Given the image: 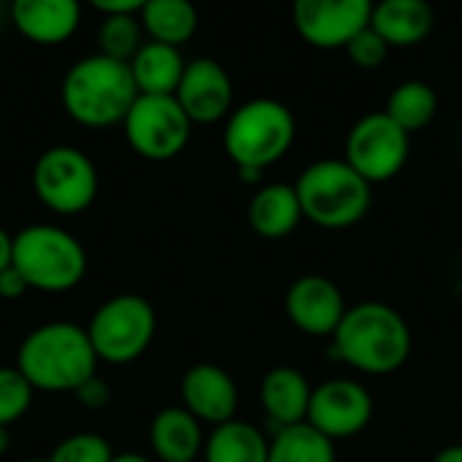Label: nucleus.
<instances>
[{
    "label": "nucleus",
    "instance_id": "nucleus-12",
    "mask_svg": "<svg viewBox=\"0 0 462 462\" xmlns=\"http://www.w3.org/2000/svg\"><path fill=\"white\" fill-rule=\"evenodd\" d=\"M371 0H298L292 22L298 35L314 49H346L371 24Z\"/></svg>",
    "mask_w": 462,
    "mask_h": 462
},
{
    "label": "nucleus",
    "instance_id": "nucleus-28",
    "mask_svg": "<svg viewBox=\"0 0 462 462\" xmlns=\"http://www.w3.org/2000/svg\"><path fill=\"white\" fill-rule=\"evenodd\" d=\"M114 455L116 452L111 449V444L103 436L73 433L51 449L49 462H111Z\"/></svg>",
    "mask_w": 462,
    "mask_h": 462
},
{
    "label": "nucleus",
    "instance_id": "nucleus-17",
    "mask_svg": "<svg viewBox=\"0 0 462 462\" xmlns=\"http://www.w3.org/2000/svg\"><path fill=\"white\" fill-rule=\"evenodd\" d=\"M311 393L314 387L303 371L292 365H276L260 382V406L276 430L303 425L309 417Z\"/></svg>",
    "mask_w": 462,
    "mask_h": 462
},
{
    "label": "nucleus",
    "instance_id": "nucleus-34",
    "mask_svg": "<svg viewBox=\"0 0 462 462\" xmlns=\"http://www.w3.org/2000/svg\"><path fill=\"white\" fill-rule=\"evenodd\" d=\"M430 462H462V444H449V447L439 449Z\"/></svg>",
    "mask_w": 462,
    "mask_h": 462
},
{
    "label": "nucleus",
    "instance_id": "nucleus-26",
    "mask_svg": "<svg viewBox=\"0 0 462 462\" xmlns=\"http://www.w3.org/2000/svg\"><path fill=\"white\" fill-rule=\"evenodd\" d=\"M143 27H141V14H116V16H100L97 24V51L130 62L135 51L143 46Z\"/></svg>",
    "mask_w": 462,
    "mask_h": 462
},
{
    "label": "nucleus",
    "instance_id": "nucleus-6",
    "mask_svg": "<svg viewBox=\"0 0 462 462\" xmlns=\"http://www.w3.org/2000/svg\"><path fill=\"white\" fill-rule=\"evenodd\" d=\"M11 265L30 290L54 295L76 290L87 276L89 260L84 244L70 230L38 222L14 233Z\"/></svg>",
    "mask_w": 462,
    "mask_h": 462
},
{
    "label": "nucleus",
    "instance_id": "nucleus-13",
    "mask_svg": "<svg viewBox=\"0 0 462 462\" xmlns=\"http://www.w3.org/2000/svg\"><path fill=\"white\" fill-rule=\"evenodd\" d=\"M346 309L349 306L341 287L325 273L298 276L284 295V311L290 322L311 338H333Z\"/></svg>",
    "mask_w": 462,
    "mask_h": 462
},
{
    "label": "nucleus",
    "instance_id": "nucleus-7",
    "mask_svg": "<svg viewBox=\"0 0 462 462\" xmlns=\"http://www.w3.org/2000/svg\"><path fill=\"white\" fill-rule=\"evenodd\" d=\"M84 328L100 363L127 365L149 352L157 333V311L143 295L122 292L103 300Z\"/></svg>",
    "mask_w": 462,
    "mask_h": 462
},
{
    "label": "nucleus",
    "instance_id": "nucleus-14",
    "mask_svg": "<svg viewBox=\"0 0 462 462\" xmlns=\"http://www.w3.org/2000/svg\"><path fill=\"white\" fill-rule=\"evenodd\" d=\"M192 125H214L230 116L233 106V79L225 65L214 57L187 60L184 76L173 95Z\"/></svg>",
    "mask_w": 462,
    "mask_h": 462
},
{
    "label": "nucleus",
    "instance_id": "nucleus-18",
    "mask_svg": "<svg viewBox=\"0 0 462 462\" xmlns=\"http://www.w3.org/2000/svg\"><path fill=\"white\" fill-rule=\"evenodd\" d=\"M149 447L160 462H200L206 433L181 403L165 406L152 417Z\"/></svg>",
    "mask_w": 462,
    "mask_h": 462
},
{
    "label": "nucleus",
    "instance_id": "nucleus-32",
    "mask_svg": "<svg viewBox=\"0 0 462 462\" xmlns=\"http://www.w3.org/2000/svg\"><path fill=\"white\" fill-rule=\"evenodd\" d=\"M92 8L100 16H116V14H141L143 0H92Z\"/></svg>",
    "mask_w": 462,
    "mask_h": 462
},
{
    "label": "nucleus",
    "instance_id": "nucleus-5",
    "mask_svg": "<svg viewBox=\"0 0 462 462\" xmlns=\"http://www.w3.org/2000/svg\"><path fill=\"white\" fill-rule=\"evenodd\" d=\"M303 219L322 230H346L360 225L374 206V184H368L344 157H322L295 179Z\"/></svg>",
    "mask_w": 462,
    "mask_h": 462
},
{
    "label": "nucleus",
    "instance_id": "nucleus-9",
    "mask_svg": "<svg viewBox=\"0 0 462 462\" xmlns=\"http://www.w3.org/2000/svg\"><path fill=\"white\" fill-rule=\"evenodd\" d=\"M122 133L138 157L165 162L187 149L192 122L173 95H138L122 122Z\"/></svg>",
    "mask_w": 462,
    "mask_h": 462
},
{
    "label": "nucleus",
    "instance_id": "nucleus-3",
    "mask_svg": "<svg viewBox=\"0 0 462 462\" xmlns=\"http://www.w3.org/2000/svg\"><path fill=\"white\" fill-rule=\"evenodd\" d=\"M298 122L287 103L276 97H252L230 111L222 130V146L244 181H260L263 171L276 165L295 143Z\"/></svg>",
    "mask_w": 462,
    "mask_h": 462
},
{
    "label": "nucleus",
    "instance_id": "nucleus-2",
    "mask_svg": "<svg viewBox=\"0 0 462 462\" xmlns=\"http://www.w3.org/2000/svg\"><path fill=\"white\" fill-rule=\"evenodd\" d=\"M97 363L87 328L70 319L32 328L16 349V368L35 393H76L97 376Z\"/></svg>",
    "mask_w": 462,
    "mask_h": 462
},
{
    "label": "nucleus",
    "instance_id": "nucleus-4",
    "mask_svg": "<svg viewBox=\"0 0 462 462\" xmlns=\"http://www.w3.org/2000/svg\"><path fill=\"white\" fill-rule=\"evenodd\" d=\"M138 97L130 65L100 51L79 57L60 81L65 114L84 127L122 125Z\"/></svg>",
    "mask_w": 462,
    "mask_h": 462
},
{
    "label": "nucleus",
    "instance_id": "nucleus-30",
    "mask_svg": "<svg viewBox=\"0 0 462 462\" xmlns=\"http://www.w3.org/2000/svg\"><path fill=\"white\" fill-rule=\"evenodd\" d=\"M73 398H76L84 409L100 411V409H106V406L111 403V387H108V382H103L100 376H92V379H87V382L73 393Z\"/></svg>",
    "mask_w": 462,
    "mask_h": 462
},
{
    "label": "nucleus",
    "instance_id": "nucleus-23",
    "mask_svg": "<svg viewBox=\"0 0 462 462\" xmlns=\"http://www.w3.org/2000/svg\"><path fill=\"white\" fill-rule=\"evenodd\" d=\"M141 27L149 41L181 49L198 32V8L187 0H143Z\"/></svg>",
    "mask_w": 462,
    "mask_h": 462
},
{
    "label": "nucleus",
    "instance_id": "nucleus-25",
    "mask_svg": "<svg viewBox=\"0 0 462 462\" xmlns=\"http://www.w3.org/2000/svg\"><path fill=\"white\" fill-rule=\"evenodd\" d=\"M268 462H338L336 444L309 422L282 428L271 436Z\"/></svg>",
    "mask_w": 462,
    "mask_h": 462
},
{
    "label": "nucleus",
    "instance_id": "nucleus-24",
    "mask_svg": "<svg viewBox=\"0 0 462 462\" xmlns=\"http://www.w3.org/2000/svg\"><path fill=\"white\" fill-rule=\"evenodd\" d=\"M384 114L398 122L409 135L425 130L436 114H439V95L436 89L422 81V79H406L401 81L390 97H387V106H384Z\"/></svg>",
    "mask_w": 462,
    "mask_h": 462
},
{
    "label": "nucleus",
    "instance_id": "nucleus-36",
    "mask_svg": "<svg viewBox=\"0 0 462 462\" xmlns=\"http://www.w3.org/2000/svg\"><path fill=\"white\" fill-rule=\"evenodd\" d=\"M8 449H11V433H8V428H0V457H3Z\"/></svg>",
    "mask_w": 462,
    "mask_h": 462
},
{
    "label": "nucleus",
    "instance_id": "nucleus-35",
    "mask_svg": "<svg viewBox=\"0 0 462 462\" xmlns=\"http://www.w3.org/2000/svg\"><path fill=\"white\" fill-rule=\"evenodd\" d=\"M111 462H154L149 460L146 455H141V452H119V455H114V460Z\"/></svg>",
    "mask_w": 462,
    "mask_h": 462
},
{
    "label": "nucleus",
    "instance_id": "nucleus-33",
    "mask_svg": "<svg viewBox=\"0 0 462 462\" xmlns=\"http://www.w3.org/2000/svg\"><path fill=\"white\" fill-rule=\"evenodd\" d=\"M11 257H14V236L0 225V273L11 268Z\"/></svg>",
    "mask_w": 462,
    "mask_h": 462
},
{
    "label": "nucleus",
    "instance_id": "nucleus-22",
    "mask_svg": "<svg viewBox=\"0 0 462 462\" xmlns=\"http://www.w3.org/2000/svg\"><path fill=\"white\" fill-rule=\"evenodd\" d=\"M271 439L252 422L233 420L211 428L200 462H268Z\"/></svg>",
    "mask_w": 462,
    "mask_h": 462
},
{
    "label": "nucleus",
    "instance_id": "nucleus-15",
    "mask_svg": "<svg viewBox=\"0 0 462 462\" xmlns=\"http://www.w3.org/2000/svg\"><path fill=\"white\" fill-rule=\"evenodd\" d=\"M181 406L200 422L219 428L238 420V384L217 363H195L184 371L179 384Z\"/></svg>",
    "mask_w": 462,
    "mask_h": 462
},
{
    "label": "nucleus",
    "instance_id": "nucleus-27",
    "mask_svg": "<svg viewBox=\"0 0 462 462\" xmlns=\"http://www.w3.org/2000/svg\"><path fill=\"white\" fill-rule=\"evenodd\" d=\"M35 390L16 365H0V428L19 422L32 406Z\"/></svg>",
    "mask_w": 462,
    "mask_h": 462
},
{
    "label": "nucleus",
    "instance_id": "nucleus-8",
    "mask_svg": "<svg viewBox=\"0 0 462 462\" xmlns=\"http://www.w3.org/2000/svg\"><path fill=\"white\" fill-rule=\"evenodd\" d=\"M30 184L41 206L60 217L87 211L100 189L97 168L92 157L70 143L43 149L30 171Z\"/></svg>",
    "mask_w": 462,
    "mask_h": 462
},
{
    "label": "nucleus",
    "instance_id": "nucleus-16",
    "mask_svg": "<svg viewBox=\"0 0 462 462\" xmlns=\"http://www.w3.org/2000/svg\"><path fill=\"white\" fill-rule=\"evenodd\" d=\"M8 19L16 32L41 46L65 43L81 24V5L76 0H14Z\"/></svg>",
    "mask_w": 462,
    "mask_h": 462
},
{
    "label": "nucleus",
    "instance_id": "nucleus-19",
    "mask_svg": "<svg viewBox=\"0 0 462 462\" xmlns=\"http://www.w3.org/2000/svg\"><path fill=\"white\" fill-rule=\"evenodd\" d=\"M246 219L249 227L265 241H282L292 236L303 222V208L295 184H263L246 206Z\"/></svg>",
    "mask_w": 462,
    "mask_h": 462
},
{
    "label": "nucleus",
    "instance_id": "nucleus-10",
    "mask_svg": "<svg viewBox=\"0 0 462 462\" xmlns=\"http://www.w3.org/2000/svg\"><path fill=\"white\" fill-rule=\"evenodd\" d=\"M411 135L393 122L384 108L360 116L344 141V160L368 181L384 184L393 181L409 162Z\"/></svg>",
    "mask_w": 462,
    "mask_h": 462
},
{
    "label": "nucleus",
    "instance_id": "nucleus-29",
    "mask_svg": "<svg viewBox=\"0 0 462 462\" xmlns=\"http://www.w3.org/2000/svg\"><path fill=\"white\" fill-rule=\"evenodd\" d=\"M346 51V57L360 68V70H376V68H382L384 62H387V57H390V46H387V41L368 24L363 32H357L355 38H352V43L344 49Z\"/></svg>",
    "mask_w": 462,
    "mask_h": 462
},
{
    "label": "nucleus",
    "instance_id": "nucleus-37",
    "mask_svg": "<svg viewBox=\"0 0 462 462\" xmlns=\"http://www.w3.org/2000/svg\"><path fill=\"white\" fill-rule=\"evenodd\" d=\"M22 462H49V457H27V460Z\"/></svg>",
    "mask_w": 462,
    "mask_h": 462
},
{
    "label": "nucleus",
    "instance_id": "nucleus-31",
    "mask_svg": "<svg viewBox=\"0 0 462 462\" xmlns=\"http://www.w3.org/2000/svg\"><path fill=\"white\" fill-rule=\"evenodd\" d=\"M24 292H30V287L24 284V279L19 276V271L11 265V268H5L3 273H0V298L3 300H16V298H22Z\"/></svg>",
    "mask_w": 462,
    "mask_h": 462
},
{
    "label": "nucleus",
    "instance_id": "nucleus-1",
    "mask_svg": "<svg viewBox=\"0 0 462 462\" xmlns=\"http://www.w3.org/2000/svg\"><path fill=\"white\" fill-rule=\"evenodd\" d=\"M336 360L365 376H390L411 355V328L406 317L384 300H360L346 309L330 338Z\"/></svg>",
    "mask_w": 462,
    "mask_h": 462
},
{
    "label": "nucleus",
    "instance_id": "nucleus-21",
    "mask_svg": "<svg viewBox=\"0 0 462 462\" xmlns=\"http://www.w3.org/2000/svg\"><path fill=\"white\" fill-rule=\"evenodd\" d=\"M127 65L138 87V95H176L187 60L181 49L146 38Z\"/></svg>",
    "mask_w": 462,
    "mask_h": 462
},
{
    "label": "nucleus",
    "instance_id": "nucleus-11",
    "mask_svg": "<svg viewBox=\"0 0 462 462\" xmlns=\"http://www.w3.org/2000/svg\"><path fill=\"white\" fill-rule=\"evenodd\" d=\"M374 395L349 376H333L314 387L306 422L333 444L360 436L374 420Z\"/></svg>",
    "mask_w": 462,
    "mask_h": 462
},
{
    "label": "nucleus",
    "instance_id": "nucleus-20",
    "mask_svg": "<svg viewBox=\"0 0 462 462\" xmlns=\"http://www.w3.org/2000/svg\"><path fill=\"white\" fill-rule=\"evenodd\" d=\"M436 24V14L425 0H382L374 3L371 27L390 49H409L422 43Z\"/></svg>",
    "mask_w": 462,
    "mask_h": 462
}]
</instances>
